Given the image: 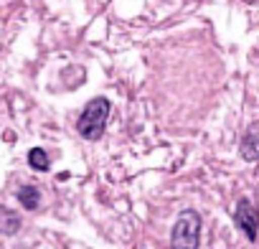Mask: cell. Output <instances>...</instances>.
Instances as JSON below:
<instances>
[{
	"mask_svg": "<svg viewBox=\"0 0 259 249\" xmlns=\"http://www.w3.org/2000/svg\"><path fill=\"white\" fill-rule=\"evenodd\" d=\"M21 229V219L11 211V209H6V206H0V234H16Z\"/></svg>",
	"mask_w": 259,
	"mask_h": 249,
	"instance_id": "obj_6",
	"label": "cell"
},
{
	"mask_svg": "<svg viewBox=\"0 0 259 249\" xmlns=\"http://www.w3.org/2000/svg\"><path fill=\"white\" fill-rule=\"evenodd\" d=\"M18 201H21V206H23L26 211H36V209L41 206V193H38L36 186H23V188L18 191Z\"/></svg>",
	"mask_w": 259,
	"mask_h": 249,
	"instance_id": "obj_5",
	"label": "cell"
},
{
	"mask_svg": "<svg viewBox=\"0 0 259 249\" xmlns=\"http://www.w3.org/2000/svg\"><path fill=\"white\" fill-rule=\"evenodd\" d=\"M259 133V124L254 122L251 128L246 130V135H244V140H241V155L246 158V160H256V155H259V150H256V135Z\"/></svg>",
	"mask_w": 259,
	"mask_h": 249,
	"instance_id": "obj_4",
	"label": "cell"
},
{
	"mask_svg": "<svg viewBox=\"0 0 259 249\" xmlns=\"http://www.w3.org/2000/svg\"><path fill=\"white\" fill-rule=\"evenodd\" d=\"M201 241V216L196 211H183L170 234V249H198Z\"/></svg>",
	"mask_w": 259,
	"mask_h": 249,
	"instance_id": "obj_2",
	"label": "cell"
},
{
	"mask_svg": "<svg viewBox=\"0 0 259 249\" xmlns=\"http://www.w3.org/2000/svg\"><path fill=\"white\" fill-rule=\"evenodd\" d=\"M28 163H31V168H36V171H49V165H51L46 150H41V148H33V150L28 153Z\"/></svg>",
	"mask_w": 259,
	"mask_h": 249,
	"instance_id": "obj_7",
	"label": "cell"
},
{
	"mask_svg": "<svg viewBox=\"0 0 259 249\" xmlns=\"http://www.w3.org/2000/svg\"><path fill=\"white\" fill-rule=\"evenodd\" d=\"M107 117H109V99L104 97H94L87 102V107L81 109L79 119H76V130L84 140H99L104 128H107Z\"/></svg>",
	"mask_w": 259,
	"mask_h": 249,
	"instance_id": "obj_1",
	"label": "cell"
},
{
	"mask_svg": "<svg viewBox=\"0 0 259 249\" xmlns=\"http://www.w3.org/2000/svg\"><path fill=\"white\" fill-rule=\"evenodd\" d=\"M236 224L244 229V234H246L249 241L256 239V211H254V206H251L246 198L239 201V209H236Z\"/></svg>",
	"mask_w": 259,
	"mask_h": 249,
	"instance_id": "obj_3",
	"label": "cell"
}]
</instances>
